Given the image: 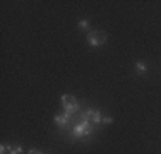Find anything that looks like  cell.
<instances>
[{
  "label": "cell",
  "instance_id": "obj_1",
  "mask_svg": "<svg viewBox=\"0 0 161 154\" xmlns=\"http://www.w3.org/2000/svg\"><path fill=\"white\" fill-rule=\"evenodd\" d=\"M91 132H93V125H91L89 122H84V120H79L74 127H72V135L77 137V139L89 137Z\"/></svg>",
  "mask_w": 161,
  "mask_h": 154
},
{
  "label": "cell",
  "instance_id": "obj_2",
  "mask_svg": "<svg viewBox=\"0 0 161 154\" xmlns=\"http://www.w3.org/2000/svg\"><path fill=\"white\" fill-rule=\"evenodd\" d=\"M108 40V34L103 33V31H89L87 33V43L91 46H94V48H98V46H101L105 41Z\"/></svg>",
  "mask_w": 161,
  "mask_h": 154
},
{
  "label": "cell",
  "instance_id": "obj_3",
  "mask_svg": "<svg viewBox=\"0 0 161 154\" xmlns=\"http://www.w3.org/2000/svg\"><path fill=\"white\" fill-rule=\"evenodd\" d=\"M62 106H64L65 113H69V115H74L75 111H79V103L72 94H64L62 96Z\"/></svg>",
  "mask_w": 161,
  "mask_h": 154
},
{
  "label": "cell",
  "instance_id": "obj_4",
  "mask_svg": "<svg viewBox=\"0 0 161 154\" xmlns=\"http://www.w3.org/2000/svg\"><path fill=\"white\" fill-rule=\"evenodd\" d=\"M70 117H72V115H69V113L55 115V123H57L58 127H67L69 123H70Z\"/></svg>",
  "mask_w": 161,
  "mask_h": 154
},
{
  "label": "cell",
  "instance_id": "obj_5",
  "mask_svg": "<svg viewBox=\"0 0 161 154\" xmlns=\"http://www.w3.org/2000/svg\"><path fill=\"white\" fill-rule=\"evenodd\" d=\"M91 122H93V125H99V123H103L101 111H99L98 108H94V110H91Z\"/></svg>",
  "mask_w": 161,
  "mask_h": 154
},
{
  "label": "cell",
  "instance_id": "obj_6",
  "mask_svg": "<svg viewBox=\"0 0 161 154\" xmlns=\"http://www.w3.org/2000/svg\"><path fill=\"white\" fill-rule=\"evenodd\" d=\"M136 70L139 72V74H146V72H147V65L142 63V62H137V63H136Z\"/></svg>",
  "mask_w": 161,
  "mask_h": 154
},
{
  "label": "cell",
  "instance_id": "obj_7",
  "mask_svg": "<svg viewBox=\"0 0 161 154\" xmlns=\"http://www.w3.org/2000/svg\"><path fill=\"white\" fill-rule=\"evenodd\" d=\"M7 147H9V154H22L21 146H7Z\"/></svg>",
  "mask_w": 161,
  "mask_h": 154
},
{
  "label": "cell",
  "instance_id": "obj_8",
  "mask_svg": "<svg viewBox=\"0 0 161 154\" xmlns=\"http://www.w3.org/2000/svg\"><path fill=\"white\" fill-rule=\"evenodd\" d=\"M79 29H89V22H87L86 19L79 21Z\"/></svg>",
  "mask_w": 161,
  "mask_h": 154
},
{
  "label": "cell",
  "instance_id": "obj_9",
  "mask_svg": "<svg viewBox=\"0 0 161 154\" xmlns=\"http://www.w3.org/2000/svg\"><path fill=\"white\" fill-rule=\"evenodd\" d=\"M112 122H113L112 117H105V118H103V123H105V125H110Z\"/></svg>",
  "mask_w": 161,
  "mask_h": 154
},
{
  "label": "cell",
  "instance_id": "obj_10",
  "mask_svg": "<svg viewBox=\"0 0 161 154\" xmlns=\"http://www.w3.org/2000/svg\"><path fill=\"white\" fill-rule=\"evenodd\" d=\"M28 154H38V151H36V149H29Z\"/></svg>",
  "mask_w": 161,
  "mask_h": 154
},
{
  "label": "cell",
  "instance_id": "obj_11",
  "mask_svg": "<svg viewBox=\"0 0 161 154\" xmlns=\"http://www.w3.org/2000/svg\"><path fill=\"white\" fill-rule=\"evenodd\" d=\"M38 154H43V152H38Z\"/></svg>",
  "mask_w": 161,
  "mask_h": 154
}]
</instances>
